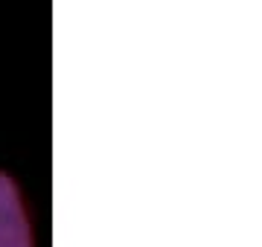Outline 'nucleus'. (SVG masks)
<instances>
[{"label":"nucleus","mask_w":262,"mask_h":247,"mask_svg":"<svg viewBox=\"0 0 262 247\" xmlns=\"http://www.w3.org/2000/svg\"><path fill=\"white\" fill-rule=\"evenodd\" d=\"M0 247H32L24 201L12 178L0 171Z\"/></svg>","instance_id":"obj_1"}]
</instances>
